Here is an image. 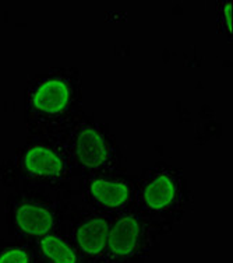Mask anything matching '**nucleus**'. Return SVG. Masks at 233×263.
I'll list each match as a JSON object with an SVG mask.
<instances>
[{
  "label": "nucleus",
  "instance_id": "obj_1",
  "mask_svg": "<svg viewBox=\"0 0 233 263\" xmlns=\"http://www.w3.org/2000/svg\"><path fill=\"white\" fill-rule=\"evenodd\" d=\"M70 90L65 81L46 80L36 87L32 96V104L45 114H59L69 104Z\"/></svg>",
  "mask_w": 233,
  "mask_h": 263
},
{
  "label": "nucleus",
  "instance_id": "obj_2",
  "mask_svg": "<svg viewBox=\"0 0 233 263\" xmlns=\"http://www.w3.org/2000/svg\"><path fill=\"white\" fill-rule=\"evenodd\" d=\"M77 156L86 167H102L108 160V147L103 137L92 127H84L77 140Z\"/></svg>",
  "mask_w": 233,
  "mask_h": 263
},
{
  "label": "nucleus",
  "instance_id": "obj_3",
  "mask_svg": "<svg viewBox=\"0 0 233 263\" xmlns=\"http://www.w3.org/2000/svg\"><path fill=\"white\" fill-rule=\"evenodd\" d=\"M140 226L134 217H123L119 220L109 234V247L117 256H127L137 245Z\"/></svg>",
  "mask_w": 233,
  "mask_h": 263
},
{
  "label": "nucleus",
  "instance_id": "obj_4",
  "mask_svg": "<svg viewBox=\"0 0 233 263\" xmlns=\"http://www.w3.org/2000/svg\"><path fill=\"white\" fill-rule=\"evenodd\" d=\"M18 227L31 235H45L53 226L52 214L36 204H23L15 212Z\"/></svg>",
  "mask_w": 233,
  "mask_h": 263
},
{
  "label": "nucleus",
  "instance_id": "obj_5",
  "mask_svg": "<svg viewBox=\"0 0 233 263\" xmlns=\"http://www.w3.org/2000/svg\"><path fill=\"white\" fill-rule=\"evenodd\" d=\"M26 168L31 174L39 177H52L61 171L63 162L51 148L35 146L31 147L24 157Z\"/></svg>",
  "mask_w": 233,
  "mask_h": 263
},
{
  "label": "nucleus",
  "instance_id": "obj_6",
  "mask_svg": "<svg viewBox=\"0 0 233 263\" xmlns=\"http://www.w3.org/2000/svg\"><path fill=\"white\" fill-rule=\"evenodd\" d=\"M77 239L84 252L98 255L108 242V223L102 218H92L80 227Z\"/></svg>",
  "mask_w": 233,
  "mask_h": 263
},
{
  "label": "nucleus",
  "instance_id": "obj_7",
  "mask_svg": "<svg viewBox=\"0 0 233 263\" xmlns=\"http://www.w3.org/2000/svg\"><path fill=\"white\" fill-rule=\"evenodd\" d=\"M92 197L108 208H119L129 197L127 185L116 181H95L91 185Z\"/></svg>",
  "mask_w": 233,
  "mask_h": 263
},
{
  "label": "nucleus",
  "instance_id": "obj_8",
  "mask_svg": "<svg viewBox=\"0 0 233 263\" xmlns=\"http://www.w3.org/2000/svg\"><path fill=\"white\" fill-rule=\"evenodd\" d=\"M176 193V186L169 177L161 175L154 179L144 191V200L152 209L166 208Z\"/></svg>",
  "mask_w": 233,
  "mask_h": 263
},
{
  "label": "nucleus",
  "instance_id": "obj_9",
  "mask_svg": "<svg viewBox=\"0 0 233 263\" xmlns=\"http://www.w3.org/2000/svg\"><path fill=\"white\" fill-rule=\"evenodd\" d=\"M41 249L53 263H77L76 253L60 238L48 235L42 239Z\"/></svg>",
  "mask_w": 233,
  "mask_h": 263
},
{
  "label": "nucleus",
  "instance_id": "obj_10",
  "mask_svg": "<svg viewBox=\"0 0 233 263\" xmlns=\"http://www.w3.org/2000/svg\"><path fill=\"white\" fill-rule=\"evenodd\" d=\"M0 263H28V255L23 249L10 248L2 252Z\"/></svg>",
  "mask_w": 233,
  "mask_h": 263
},
{
  "label": "nucleus",
  "instance_id": "obj_11",
  "mask_svg": "<svg viewBox=\"0 0 233 263\" xmlns=\"http://www.w3.org/2000/svg\"><path fill=\"white\" fill-rule=\"evenodd\" d=\"M223 14H225V23H226L228 30L232 31V3H226L223 9Z\"/></svg>",
  "mask_w": 233,
  "mask_h": 263
}]
</instances>
